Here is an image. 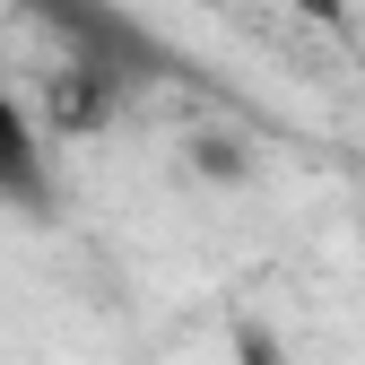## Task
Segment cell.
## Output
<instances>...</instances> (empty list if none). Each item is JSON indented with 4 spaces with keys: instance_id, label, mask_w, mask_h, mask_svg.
<instances>
[{
    "instance_id": "1",
    "label": "cell",
    "mask_w": 365,
    "mask_h": 365,
    "mask_svg": "<svg viewBox=\"0 0 365 365\" xmlns=\"http://www.w3.org/2000/svg\"><path fill=\"white\" fill-rule=\"evenodd\" d=\"M0 200H43V140H35V113L18 105L9 61H0Z\"/></svg>"
},
{
    "instance_id": "2",
    "label": "cell",
    "mask_w": 365,
    "mask_h": 365,
    "mask_svg": "<svg viewBox=\"0 0 365 365\" xmlns=\"http://www.w3.org/2000/svg\"><path fill=\"white\" fill-rule=\"evenodd\" d=\"M296 18H313V26H348V0H287Z\"/></svg>"
}]
</instances>
